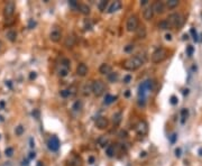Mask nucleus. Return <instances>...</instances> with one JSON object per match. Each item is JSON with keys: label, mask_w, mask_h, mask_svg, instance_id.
<instances>
[{"label": "nucleus", "mask_w": 202, "mask_h": 166, "mask_svg": "<svg viewBox=\"0 0 202 166\" xmlns=\"http://www.w3.org/2000/svg\"><path fill=\"white\" fill-rule=\"evenodd\" d=\"M15 133H16L17 136H22V134H24V127H22V126H18V127H16Z\"/></svg>", "instance_id": "33"}, {"label": "nucleus", "mask_w": 202, "mask_h": 166, "mask_svg": "<svg viewBox=\"0 0 202 166\" xmlns=\"http://www.w3.org/2000/svg\"><path fill=\"white\" fill-rule=\"evenodd\" d=\"M75 44V37L74 36H67L65 39V46L66 47H73Z\"/></svg>", "instance_id": "20"}, {"label": "nucleus", "mask_w": 202, "mask_h": 166, "mask_svg": "<svg viewBox=\"0 0 202 166\" xmlns=\"http://www.w3.org/2000/svg\"><path fill=\"white\" fill-rule=\"evenodd\" d=\"M106 91V85L101 80H97L92 83V93L95 97H101Z\"/></svg>", "instance_id": "5"}, {"label": "nucleus", "mask_w": 202, "mask_h": 166, "mask_svg": "<svg viewBox=\"0 0 202 166\" xmlns=\"http://www.w3.org/2000/svg\"><path fill=\"white\" fill-rule=\"evenodd\" d=\"M139 26V22H138V17L136 15H131L128 17L127 19V24H126V28L128 32H136L137 27Z\"/></svg>", "instance_id": "6"}, {"label": "nucleus", "mask_w": 202, "mask_h": 166, "mask_svg": "<svg viewBox=\"0 0 202 166\" xmlns=\"http://www.w3.org/2000/svg\"><path fill=\"white\" fill-rule=\"evenodd\" d=\"M136 131L138 135H145L147 133V123L145 121H140L138 122V125H137V127H136Z\"/></svg>", "instance_id": "13"}, {"label": "nucleus", "mask_w": 202, "mask_h": 166, "mask_svg": "<svg viewBox=\"0 0 202 166\" xmlns=\"http://www.w3.org/2000/svg\"><path fill=\"white\" fill-rule=\"evenodd\" d=\"M154 16V11H153V8L152 7H146L144 9V12H143V17L145 20H151L152 18Z\"/></svg>", "instance_id": "14"}, {"label": "nucleus", "mask_w": 202, "mask_h": 166, "mask_svg": "<svg viewBox=\"0 0 202 166\" xmlns=\"http://www.w3.org/2000/svg\"><path fill=\"white\" fill-rule=\"evenodd\" d=\"M193 52H194L193 46H188V47H186V53H188V55H189V56L193 55Z\"/></svg>", "instance_id": "36"}, {"label": "nucleus", "mask_w": 202, "mask_h": 166, "mask_svg": "<svg viewBox=\"0 0 202 166\" xmlns=\"http://www.w3.org/2000/svg\"><path fill=\"white\" fill-rule=\"evenodd\" d=\"M116 100H117V97L110 95V94H107L106 99H105V103H106V105H110V103H112V102L116 101Z\"/></svg>", "instance_id": "23"}, {"label": "nucleus", "mask_w": 202, "mask_h": 166, "mask_svg": "<svg viewBox=\"0 0 202 166\" xmlns=\"http://www.w3.org/2000/svg\"><path fill=\"white\" fill-rule=\"evenodd\" d=\"M36 77H37V74H36L35 72H32L30 74H29V79H30V80H34V79H36Z\"/></svg>", "instance_id": "44"}, {"label": "nucleus", "mask_w": 202, "mask_h": 166, "mask_svg": "<svg viewBox=\"0 0 202 166\" xmlns=\"http://www.w3.org/2000/svg\"><path fill=\"white\" fill-rule=\"evenodd\" d=\"M180 4L179 0H168V1H166V6H167L170 9H174L175 7H177Z\"/></svg>", "instance_id": "22"}, {"label": "nucleus", "mask_w": 202, "mask_h": 166, "mask_svg": "<svg viewBox=\"0 0 202 166\" xmlns=\"http://www.w3.org/2000/svg\"><path fill=\"white\" fill-rule=\"evenodd\" d=\"M170 102H171L172 105H176V103L179 102V99H177V97H175V95H172V97H171V99H170Z\"/></svg>", "instance_id": "37"}, {"label": "nucleus", "mask_w": 202, "mask_h": 166, "mask_svg": "<svg viewBox=\"0 0 202 166\" xmlns=\"http://www.w3.org/2000/svg\"><path fill=\"white\" fill-rule=\"evenodd\" d=\"M167 56L168 51L164 47H159L152 54V62L153 63H161V62L165 61L167 58Z\"/></svg>", "instance_id": "3"}, {"label": "nucleus", "mask_w": 202, "mask_h": 166, "mask_svg": "<svg viewBox=\"0 0 202 166\" xmlns=\"http://www.w3.org/2000/svg\"><path fill=\"white\" fill-rule=\"evenodd\" d=\"M146 62V56L143 54H138L133 57H129L128 60L123 62V67L127 71H136L137 69H139L141 65H144Z\"/></svg>", "instance_id": "1"}, {"label": "nucleus", "mask_w": 202, "mask_h": 166, "mask_svg": "<svg viewBox=\"0 0 202 166\" xmlns=\"http://www.w3.org/2000/svg\"><path fill=\"white\" fill-rule=\"evenodd\" d=\"M183 93H184V94H188V93H189V90H184V92H183Z\"/></svg>", "instance_id": "56"}, {"label": "nucleus", "mask_w": 202, "mask_h": 166, "mask_svg": "<svg viewBox=\"0 0 202 166\" xmlns=\"http://www.w3.org/2000/svg\"><path fill=\"white\" fill-rule=\"evenodd\" d=\"M35 153H33V152H32V153H30V155H29V158H34V157H35Z\"/></svg>", "instance_id": "50"}, {"label": "nucleus", "mask_w": 202, "mask_h": 166, "mask_svg": "<svg viewBox=\"0 0 202 166\" xmlns=\"http://www.w3.org/2000/svg\"><path fill=\"white\" fill-rule=\"evenodd\" d=\"M147 2H148V0H141V1H140V5H146V4H147Z\"/></svg>", "instance_id": "48"}, {"label": "nucleus", "mask_w": 202, "mask_h": 166, "mask_svg": "<svg viewBox=\"0 0 202 166\" xmlns=\"http://www.w3.org/2000/svg\"><path fill=\"white\" fill-rule=\"evenodd\" d=\"M131 80H133V77H131L130 74H128V75H125V77H123V83L128 84V83L130 82Z\"/></svg>", "instance_id": "35"}, {"label": "nucleus", "mask_w": 202, "mask_h": 166, "mask_svg": "<svg viewBox=\"0 0 202 166\" xmlns=\"http://www.w3.org/2000/svg\"><path fill=\"white\" fill-rule=\"evenodd\" d=\"M152 85H153V81H145L139 85V90H138V101H139L140 105H145L146 95L152 90Z\"/></svg>", "instance_id": "2"}, {"label": "nucleus", "mask_w": 202, "mask_h": 166, "mask_svg": "<svg viewBox=\"0 0 202 166\" xmlns=\"http://www.w3.org/2000/svg\"><path fill=\"white\" fill-rule=\"evenodd\" d=\"M167 22L171 27H181L183 25V22H184V18L181 14L174 12V14H171L168 16Z\"/></svg>", "instance_id": "4"}, {"label": "nucleus", "mask_w": 202, "mask_h": 166, "mask_svg": "<svg viewBox=\"0 0 202 166\" xmlns=\"http://www.w3.org/2000/svg\"><path fill=\"white\" fill-rule=\"evenodd\" d=\"M15 8H16V6H15V2H14V1H8V2L6 4L5 8H4V15H5L6 18H10V17L14 15Z\"/></svg>", "instance_id": "7"}, {"label": "nucleus", "mask_w": 202, "mask_h": 166, "mask_svg": "<svg viewBox=\"0 0 202 166\" xmlns=\"http://www.w3.org/2000/svg\"><path fill=\"white\" fill-rule=\"evenodd\" d=\"M81 108H82V102H81V101H76L72 107V109L73 110H75V111L81 110Z\"/></svg>", "instance_id": "30"}, {"label": "nucleus", "mask_w": 202, "mask_h": 166, "mask_svg": "<svg viewBox=\"0 0 202 166\" xmlns=\"http://www.w3.org/2000/svg\"><path fill=\"white\" fill-rule=\"evenodd\" d=\"M121 7V4H120V1H113L111 5L109 6V8H108V12L109 14H112V12H115V11H117L119 8Z\"/></svg>", "instance_id": "17"}, {"label": "nucleus", "mask_w": 202, "mask_h": 166, "mask_svg": "<svg viewBox=\"0 0 202 166\" xmlns=\"http://www.w3.org/2000/svg\"><path fill=\"white\" fill-rule=\"evenodd\" d=\"M82 91H83L84 95H89V94L92 92V84H90V83H85V84L83 85Z\"/></svg>", "instance_id": "21"}, {"label": "nucleus", "mask_w": 202, "mask_h": 166, "mask_svg": "<svg viewBox=\"0 0 202 166\" xmlns=\"http://www.w3.org/2000/svg\"><path fill=\"white\" fill-rule=\"evenodd\" d=\"M199 155L202 156V148H200V149H199Z\"/></svg>", "instance_id": "54"}, {"label": "nucleus", "mask_w": 202, "mask_h": 166, "mask_svg": "<svg viewBox=\"0 0 202 166\" xmlns=\"http://www.w3.org/2000/svg\"><path fill=\"white\" fill-rule=\"evenodd\" d=\"M121 112H117V113H115L113 115V123L115 125H119L120 121H121Z\"/></svg>", "instance_id": "24"}, {"label": "nucleus", "mask_w": 202, "mask_h": 166, "mask_svg": "<svg viewBox=\"0 0 202 166\" xmlns=\"http://www.w3.org/2000/svg\"><path fill=\"white\" fill-rule=\"evenodd\" d=\"M88 66L84 64V63H81V64H79L78 67H76V74H78L79 77H85L87 74H88Z\"/></svg>", "instance_id": "12"}, {"label": "nucleus", "mask_w": 202, "mask_h": 166, "mask_svg": "<svg viewBox=\"0 0 202 166\" xmlns=\"http://www.w3.org/2000/svg\"><path fill=\"white\" fill-rule=\"evenodd\" d=\"M175 155L177 156V157H180V156H181V149H180V148L175 149Z\"/></svg>", "instance_id": "46"}, {"label": "nucleus", "mask_w": 202, "mask_h": 166, "mask_svg": "<svg viewBox=\"0 0 202 166\" xmlns=\"http://www.w3.org/2000/svg\"><path fill=\"white\" fill-rule=\"evenodd\" d=\"M34 146H35V145H34V143H33V138H30V147L33 148Z\"/></svg>", "instance_id": "51"}, {"label": "nucleus", "mask_w": 202, "mask_h": 166, "mask_svg": "<svg viewBox=\"0 0 202 166\" xmlns=\"http://www.w3.org/2000/svg\"><path fill=\"white\" fill-rule=\"evenodd\" d=\"M2 166H10L9 164H5V165H2Z\"/></svg>", "instance_id": "58"}, {"label": "nucleus", "mask_w": 202, "mask_h": 166, "mask_svg": "<svg viewBox=\"0 0 202 166\" xmlns=\"http://www.w3.org/2000/svg\"><path fill=\"white\" fill-rule=\"evenodd\" d=\"M60 94H61V97H63V98H67V97L70 95V93H69L67 90H62L61 92H60Z\"/></svg>", "instance_id": "39"}, {"label": "nucleus", "mask_w": 202, "mask_h": 166, "mask_svg": "<svg viewBox=\"0 0 202 166\" xmlns=\"http://www.w3.org/2000/svg\"><path fill=\"white\" fill-rule=\"evenodd\" d=\"M134 50V45H127L126 47H125V52H130V51Z\"/></svg>", "instance_id": "40"}, {"label": "nucleus", "mask_w": 202, "mask_h": 166, "mask_svg": "<svg viewBox=\"0 0 202 166\" xmlns=\"http://www.w3.org/2000/svg\"><path fill=\"white\" fill-rule=\"evenodd\" d=\"M95 161V158L93 157V156H90L89 158H88V163H89V164H93Z\"/></svg>", "instance_id": "43"}, {"label": "nucleus", "mask_w": 202, "mask_h": 166, "mask_svg": "<svg viewBox=\"0 0 202 166\" xmlns=\"http://www.w3.org/2000/svg\"><path fill=\"white\" fill-rule=\"evenodd\" d=\"M36 26V22H33V20H29V22H28V28H33Z\"/></svg>", "instance_id": "41"}, {"label": "nucleus", "mask_w": 202, "mask_h": 166, "mask_svg": "<svg viewBox=\"0 0 202 166\" xmlns=\"http://www.w3.org/2000/svg\"><path fill=\"white\" fill-rule=\"evenodd\" d=\"M120 137L126 138V137H127V133H126V131H120Z\"/></svg>", "instance_id": "47"}, {"label": "nucleus", "mask_w": 202, "mask_h": 166, "mask_svg": "<svg viewBox=\"0 0 202 166\" xmlns=\"http://www.w3.org/2000/svg\"><path fill=\"white\" fill-rule=\"evenodd\" d=\"M111 66L109 65V64H107V63H103V64H101L100 67H99V72L101 74H109V73H111Z\"/></svg>", "instance_id": "16"}, {"label": "nucleus", "mask_w": 202, "mask_h": 166, "mask_svg": "<svg viewBox=\"0 0 202 166\" xmlns=\"http://www.w3.org/2000/svg\"><path fill=\"white\" fill-rule=\"evenodd\" d=\"M98 143H99V145H100L101 147H105L106 144L108 143V138H107L106 136H102V137H100V138L98 139Z\"/></svg>", "instance_id": "29"}, {"label": "nucleus", "mask_w": 202, "mask_h": 166, "mask_svg": "<svg viewBox=\"0 0 202 166\" xmlns=\"http://www.w3.org/2000/svg\"><path fill=\"white\" fill-rule=\"evenodd\" d=\"M62 37V32L58 29V28H54L52 32L50 33V39L54 43H57L61 40Z\"/></svg>", "instance_id": "9"}, {"label": "nucleus", "mask_w": 202, "mask_h": 166, "mask_svg": "<svg viewBox=\"0 0 202 166\" xmlns=\"http://www.w3.org/2000/svg\"><path fill=\"white\" fill-rule=\"evenodd\" d=\"M7 38L9 39L10 42H15L17 39V33H16V30H12V29H10V30H8L7 32Z\"/></svg>", "instance_id": "19"}, {"label": "nucleus", "mask_w": 202, "mask_h": 166, "mask_svg": "<svg viewBox=\"0 0 202 166\" xmlns=\"http://www.w3.org/2000/svg\"><path fill=\"white\" fill-rule=\"evenodd\" d=\"M106 154L109 156V157H112V156L115 155V147L111 146V145H110V146H108V147H107V149H106Z\"/></svg>", "instance_id": "28"}, {"label": "nucleus", "mask_w": 202, "mask_h": 166, "mask_svg": "<svg viewBox=\"0 0 202 166\" xmlns=\"http://www.w3.org/2000/svg\"><path fill=\"white\" fill-rule=\"evenodd\" d=\"M181 115H182V122L185 121V118H188V115H189V111L186 109H182L181 111Z\"/></svg>", "instance_id": "34"}, {"label": "nucleus", "mask_w": 202, "mask_h": 166, "mask_svg": "<svg viewBox=\"0 0 202 166\" xmlns=\"http://www.w3.org/2000/svg\"><path fill=\"white\" fill-rule=\"evenodd\" d=\"M6 84H8V87H9V88H11V83H10V81H8V82H6Z\"/></svg>", "instance_id": "53"}, {"label": "nucleus", "mask_w": 202, "mask_h": 166, "mask_svg": "<svg viewBox=\"0 0 202 166\" xmlns=\"http://www.w3.org/2000/svg\"><path fill=\"white\" fill-rule=\"evenodd\" d=\"M171 26H170L167 20H162V22H159V24H158V28L159 29H168Z\"/></svg>", "instance_id": "27"}, {"label": "nucleus", "mask_w": 202, "mask_h": 166, "mask_svg": "<svg viewBox=\"0 0 202 166\" xmlns=\"http://www.w3.org/2000/svg\"><path fill=\"white\" fill-rule=\"evenodd\" d=\"M165 39H166V40H172V35H171V34H166V35H165Z\"/></svg>", "instance_id": "45"}, {"label": "nucleus", "mask_w": 202, "mask_h": 166, "mask_svg": "<svg viewBox=\"0 0 202 166\" xmlns=\"http://www.w3.org/2000/svg\"><path fill=\"white\" fill-rule=\"evenodd\" d=\"M175 136H176V135H173V137L171 138V141H172V143H174V140H175Z\"/></svg>", "instance_id": "52"}, {"label": "nucleus", "mask_w": 202, "mask_h": 166, "mask_svg": "<svg viewBox=\"0 0 202 166\" xmlns=\"http://www.w3.org/2000/svg\"><path fill=\"white\" fill-rule=\"evenodd\" d=\"M146 34L147 33H146V28L144 25H140V26L137 27V29H136V35H137L138 38H145Z\"/></svg>", "instance_id": "15"}, {"label": "nucleus", "mask_w": 202, "mask_h": 166, "mask_svg": "<svg viewBox=\"0 0 202 166\" xmlns=\"http://www.w3.org/2000/svg\"><path fill=\"white\" fill-rule=\"evenodd\" d=\"M67 73H69V70L65 69V67H62L61 70H60V72H58V74H60V77L64 78V77H66L67 75Z\"/></svg>", "instance_id": "32"}, {"label": "nucleus", "mask_w": 202, "mask_h": 166, "mask_svg": "<svg viewBox=\"0 0 202 166\" xmlns=\"http://www.w3.org/2000/svg\"><path fill=\"white\" fill-rule=\"evenodd\" d=\"M5 154H6L7 157H11V156L14 155V148H12V147H8V148H6Z\"/></svg>", "instance_id": "31"}, {"label": "nucleus", "mask_w": 202, "mask_h": 166, "mask_svg": "<svg viewBox=\"0 0 202 166\" xmlns=\"http://www.w3.org/2000/svg\"><path fill=\"white\" fill-rule=\"evenodd\" d=\"M152 8H153V11L156 12V14H163L165 11V5L163 4L162 1H156Z\"/></svg>", "instance_id": "11"}, {"label": "nucleus", "mask_w": 202, "mask_h": 166, "mask_svg": "<svg viewBox=\"0 0 202 166\" xmlns=\"http://www.w3.org/2000/svg\"><path fill=\"white\" fill-rule=\"evenodd\" d=\"M129 95H130V91H129V90H127V91L125 92V97H127V98H128Z\"/></svg>", "instance_id": "49"}, {"label": "nucleus", "mask_w": 202, "mask_h": 166, "mask_svg": "<svg viewBox=\"0 0 202 166\" xmlns=\"http://www.w3.org/2000/svg\"><path fill=\"white\" fill-rule=\"evenodd\" d=\"M4 105H5V102H0V107L1 108H4Z\"/></svg>", "instance_id": "55"}, {"label": "nucleus", "mask_w": 202, "mask_h": 166, "mask_svg": "<svg viewBox=\"0 0 202 166\" xmlns=\"http://www.w3.org/2000/svg\"><path fill=\"white\" fill-rule=\"evenodd\" d=\"M108 123H109V121H108V119H107L106 117H99L95 120V127L98 128V129H100V130H102V129H106L108 127Z\"/></svg>", "instance_id": "10"}, {"label": "nucleus", "mask_w": 202, "mask_h": 166, "mask_svg": "<svg viewBox=\"0 0 202 166\" xmlns=\"http://www.w3.org/2000/svg\"><path fill=\"white\" fill-rule=\"evenodd\" d=\"M191 33L193 34V39H194V40H198V36H196V32L194 30V28L191 29Z\"/></svg>", "instance_id": "42"}, {"label": "nucleus", "mask_w": 202, "mask_h": 166, "mask_svg": "<svg viewBox=\"0 0 202 166\" xmlns=\"http://www.w3.org/2000/svg\"><path fill=\"white\" fill-rule=\"evenodd\" d=\"M107 6H108V1H107V0H101L100 2L98 4V8H99V10L100 11H105L107 8Z\"/></svg>", "instance_id": "25"}, {"label": "nucleus", "mask_w": 202, "mask_h": 166, "mask_svg": "<svg viewBox=\"0 0 202 166\" xmlns=\"http://www.w3.org/2000/svg\"><path fill=\"white\" fill-rule=\"evenodd\" d=\"M108 80L110 81V82H116L118 80V73L116 72H111L108 74Z\"/></svg>", "instance_id": "26"}, {"label": "nucleus", "mask_w": 202, "mask_h": 166, "mask_svg": "<svg viewBox=\"0 0 202 166\" xmlns=\"http://www.w3.org/2000/svg\"><path fill=\"white\" fill-rule=\"evenodd\" d=\"M78 9L83 15H89L90 14V7L88 5H85V4H79Z\"/></svg>", "instance_id": "18"}, {"label": "nucleus", "mask_w": 202, "mask_h": 166, "mask_svg": "<svg viewBox=\"0 0 202 166\" xmlns=\"http://www.w3.org/2000/svg\"><path fill=\"white\" fill-rule=\"evenodd\" d=\"M69 4H70V6H71V7H73V8H76V9H78L79 2H76L75 0H70V1H69Z\"/></svg>", "instance_id": "38"}, {"label": "nucleus", "mask_w": 202, "mask_h": 166, "mask_svg": "<svg viewBox=\"0 0 202 166\" xmlns=\"http://www.w3.org/2000/svg\"><path fill=\"white\" fill-rule=\"evenodd\" d=\"M47 145H48V148H50V150L56 152V150H58V148H60V140H58V138H57L56 136H52V137L48 139Z\"/></svg>", "instance_id": "8"}, {"label": "nucleus", "mask_w": 202, "mask_h": 166, "mask_svg": "<svg viewBox=\"0 0 202 166\" xmlns=\"http://www.w3.org/2000/svg\"><path fill=\"white\" fill-rule=\"evenodd\" d=\"M1 47H2V43L0 42V50H1Z\"/></svg>", "instance_id": "57"}]
</instances>
